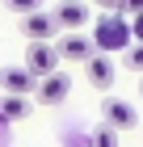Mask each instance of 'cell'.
I'll return each mask as SVG.
<instances>
[{"mask_svg": "<svg viewBox=\"0 0 143 147\" xmlns=\"http://www.w3.org/2000/svg\"><path fill=\"white\" fill-rule=\"evenodd\" d=\"M55 51H59V63H88V59L97 55V46H93V34H59V42H55Z\"/></svg>", "mask_w": 143, "mask_h": 147, "instance_id": "5", "label": "cell"}, {"mask_svg": "<svg viewBox=\"0 0 143 147\" xmlns=\"http://www.w3.org/2000/svg\"><path fill=\"white\" fill-rule=\"evenodd\" d=\"M0 88H4V97H30V92H38V80L21 67H0Z\"/></svg>", "mask_w": 143, "mask_h": 147, "instance_id": "6", "label": "cell"}, {"mask_svg": "<svg viewBox=\"0 0 143 147\" xmlns=\"http://www.w3.org/2000/svg\"><path fill=\"white\" fill-rule=\"evenodd\" d=\"M131 38H135V42H143V17H135V21H131Z\"/></svg>", "mask_w": 143, "mask_h": 147, "instance_id": "14", "label": "cell"}, {"mask_svg": "<svg viewBox=\"0 0 143 147\" xmlns=\"http://www.w3.org/2000/svg\"><path fill=\"white\" fill-rule=\"evenodd\" d=\"M88 147H118V130H110V126L101 122L93 130V139H88Z\"/></svg>", "mask_w": 143, "mask_h": 147, "instance_id": "11", "label": "cell"}, {"mask_svg": "<svg viewBox=\"0 0 143 147\" xmlns=\"http://www.w3.org/2000/svg\"><path fill=\"white\" fill-rule=\"evenodd\" d=\"M93 46L97 55H110V51H131L135 38H131V21L118 17V13H101L93 21Z\"/></svg>", "mask_w": 143, "mask_h": 147, "instance_id": "1", "label": "cell"}, {"mask_svg": "<svg viewBox=\"0 0 143 147\" xmlns=\"http://www.w3.org/2000/svg\"><path fill=\"white\" fill-rule=\"evenodd\" d=\"M21 34H30V42H51V34H59V25L51 13H30V17H21Z\"/></svg>", "mask_w": 143, "mask_h": 147, "instance_id": "9", "label": "cell"}, {"mask_svg": "<svg viewBox=\"0 0 143 147\" xmlns=\"http://www.w3.org/2000/svg\"><path fill=\"white\" fill-rule=\"evenodd\" d=\"M9 13H17V17H30V13H38V0H9Z\"/></svg>", "mask_w": 143, "mask_h": 147, "instance_id": "12", "label": "cell"}, {"mask_svg": "<svg viewBox=\"0 0 143 147\" xmlns=\"http://www.w3.org/2000/svg\"><path fill=\"white\" fill-rule=\"evenodd\" d=\"M34 101L30 97H0V122H21V118H30Z\"/></svg>", "mask_w": 143, "mask_h": 147, "instance_id": "10", "label": "cell"}, {"mask_svg": "<svg viewBox=\"0 0 143 147\" xmlns=\"http://www.w3.org/2000/svg\"><path fill=\"white\" fill-rule=\"evenodd\" d=\"M51 17H55V25L63 30V34H80V30L93 21V9H88V4H80V0H63V4H55V9H51Z\"/></svg>", "mask_w": 143, "mask_h": 147, "instance_id": "4", "label": "cell"}, {"mask_svg": "<svg viewBox=\"0 0 143 147\" xmlns=\"http://www.w3.org/2000/svg\"><path fill=\"white\" fill-rule=\"evenodd\" d=\"M139 92H143V80H139Z\"/></svg>", "mask_w": 143, "mask_h": 147, "instance_id": "15", "label": "cell"}, {"mask_svg": "<svg viewBox=\"0 0 143 147\" xmlns=\"http://www.w3.org/2000/svg\"><path fill=\"white\" fill-rule=\"evenodd\" d=\"M126 67H135V71H143V42H135L131 51H126Z\"/></svg>", "mask_w": 143, "mask_h": 147, "instance_id": "13", "label": "cell"}, {"mask_svg": "<svg viewBox=\"0 0 143 147\" xmlns=\"http://www.w3.org/2000/svg\"><path fill=\"white\" fill-rule=\"evenodd\" d=\"M84 76H88V84H93V88L110 92V88H114V80H118V67H114V59H110V55H93V59L84 63Z\"/></svg>", "mask_w": 143, "mask_h": 147, "instance_id": "7", "label": "cell"}, {"mask_svg": "<svg viewBox=\"0 0 143 147\" xmlns=\"http://www.w3.org/2000/svg\"><path fill=\"white\" fill-rule=\"evenodd\" d=\"M25 71H30L34 80H46L59 71V51L55 42H30L25 46Z\"/></svg>", "mask_w": 143, "mask_h": 147, "instance_id": "2", "label": "cell"}, {"mask_svg": "<svg viewBox=\"0 0 143 147\" xmlns=\"http://www.w3.org/2000/svg\"><path fill=\"white\" fill-rule=\"evenodd\" d=\"M67 92H72V76H67L63 67L55 71V76H46V80H38V101L42 105H59V101H67Z\"/></svg>", "mask_w": 143, "mask_h": 147, "instance_id": "8", "label": "cell"}, {"mask_svg": "<svg viewBox=\"0 0 143 147\" xmlns=\"http://www.w3.org/2000/svg\"><path fill=\"white\" fill-rule=\"evenodd\" d=\"M101 122L122 135V130H135V126H139V109H135L131 101H122V97H105V101H101Z\"/></svg>", "mask_w": 143, "mask_h": 147, "instance_id": "3", "label": "cell"}]
</instances>
